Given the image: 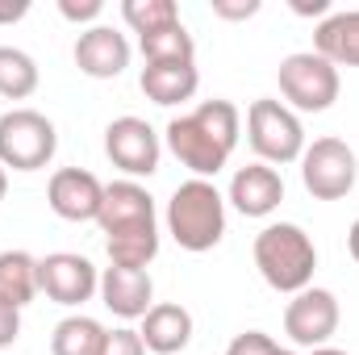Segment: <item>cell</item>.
<instances>
[{
    "mask_svg": "<svg viewBox=\"0 0 359 355\" xmlns=\"http://www.w3.org/2000/svg\"><path fill=\"white\" fill-rule=\"evenodd\" d=\"M104 247H109V264L117 267H147L159 255V217H155V201L138 180H113L104 184V201H100V217H96Z\"/></svg>",
    "mask_w": 359,
    "mask_h": 355,
    "instance_id": "1",
    "label": "cell"
},
{
    "mask_svg": "<svg viewBox=\"0 0 359 355\" xmlns=\"http://www.w3.org/2000/svg\"><path fill=\"white\" fill-rule=\"evenodd\" d=\"M243 134V117L230 100H205L192 113L168 121V151L192 172L196 180L217 176Z\"/></svg>",
    "mask_w": 359,
    "mask_h": 355,
    "instance_id": "2",
    "label": "cell"
},
{
    "mask_svg": "<svg viewBox=\"0 0 359 355\" xmlns=\"http://www.w3.org/2000/svg\"><path fill=\"white\" fill-rule=\"evenodd\" d=\"M255 267L276 293H301L313 284L318 247L297 222H271L255 234Z\"/></svg>",
    "mask_w": 359,
    "mask_h": 355,
    "instance_id": "3",
    "label": "cell"
},
{
    "mask_svg": "<svg viewBox=\"0 0 359 355\" xmlns=\"http://www.w3.org/2000/svg\"><path fill=\"white\" fill-rule=\"evenodd\" d=\"M168 234L184 251H213L226 234V196L209 180H184L168 201Z\"/></svg>",
    "mask_w": 359,
    "mask_h": 355,
    "instance_id": "4",
    "label": "cell"
},
{
    "mask_svg": "<svg viewBox=\"0 0 359 355\" xmlns=\"http://www.w3.org/2000/svg\"><path fill=\"white\" fill-rule=\"evenodd\" d=\"M247 142L251 151L259 155V163H301L305 155V126L301 117L284 105V100H271V96H259L251 100L247 109Z\"/></svg>",
    "mask_w": 359,
    "mask_h": 355,
    "instance_id": "5",
    "label": "cell"
},
{
    "mask_svg": "<svg viewBox=\"0 0 359 355\" xmlns=\"http://www.w3.org/2000/svg\"><path fill=\"white\" fill-rule=\"evenodd\" d=\"M59 151L55 121L38 109H8L0 117V168L8 172H42Z\"/></svg>",
    "mask_w": 359,
    "mask_h": 355,
    "instance_id": "6",
    "label": "cell"
},
{
    "mask_svg": "<svg viewBox=\"0 0 359 355\" xmlns=\"http://www.w3.org/2000/svg\"><path fill=\"white\" fill-rule=\"evenodd\" d=\"M276 76H280L284 100L301 113H326L339 100V67L313 51H297V55L280 59Z\"/></svg>",
    "mask_w": 359,
    "mask_h": 355,
    "instance_id": "7",
    "label": "cell"
},
{
    "mask_svg": "<svg viewBox=\"0 0 359 355\" xmlns=\"http://www.w3.org/2000/svg\"><path fill=\"white\" fill-rule=\"evenodd\" d=\"M359 176L355 151L343 138H313L301 155V184L313 201H343Z\"/></svg>",
    "mask_w": 359,
    "mask_h": 355,
    "instance_id": "8",
    "label": "cell"
},
{
    "mask_svg": "<svg viewBox=\"0 0 359 355\" xmlns=\"http://www.w3.org/2000/svg\"><path fill=\"white\" fill-rule=\"evenodd\" d=\"M104 155L126 176H155L163 142L151 130V121H142V117H113L104 126Z\"/></svg>",
    "mask_w": 359,
    "mask_h": 355,
    "instance_id": "9",
    "label": "cell"
},
{
    "mask_svg": "<svg viewBox=\"0 0 359 355\" xmlns=\"http://www.w3.org/2000/svg\"><path fill=\"white\" fill-rule=\"evenodd\" d=\"M339 330V297L330 288H301L284 309V335L297 347H326Z\"/></svg>",
    "mask_w": 359,
    "mask_h": 355,
    "instance_id": "10",
    "label": "cell"
},
{
    "mask_svg": "<svg viewBox=\"0 0 359 355\" xmlns=\"http://www.w3.org/2000/svg\"><path fill=\"white\" fill-rule=\"evenodd\" d=\"M38 293H46L55 305L76 309V305H84L100 293V272L84 255L55 251V255L38 260Z\"/></svg>",
    "mask_w": 359,
    "mask_h": 355,
    "instance_id": "11",
    "label": "cell"
},
{
    "mask_svg": "<svg viewBox=\"0 0 359 355\" xmlns=\"http://www.w3.org/2000/svg\"><path fill=\"white\" fill-rule=\"evenodd\" d=\"M104 201V184L84 168H59L46 184V205L63 222H96Z\"/></svg>",
    "mask_w": 359,
    "mask_h": 355,
    "instance_id": "12",
    "label": "cell"
},
{
    "mask_svg": "<svg viewBox=\"0 0 359 355\" xmlns=\"http://www.w3.org/2000/svg\"><path fill=\"white\" fill-rule=\"evenodd\" d=\"M100 305L109 314H117L121 322L147 318V309L155 305V284L147 267H117L109 264L100 272Z\"/></svg>",
    "mask_w": 359,
    "mask_h": 355,
    "instance_id": "13",
    "label": "cell"
},
{
    "mask_svg": "<svg viewBox=\"0 0 359 355\" xmlns=\"http://www.w3.org/2000/svg\"><path fill=\"white\" fill-rule=\"evenodd\" d=\"M76 67L92 80H117L130 67V42L113 25H92L76 38Z\"/></svg>",
    "mask_w": 359,
    "mask_h": 355,
    "instance_id": "14",
    "label": "cell"
},
{
    "mask_svg": "<svg viewBox=\"0 0 359 355\" xmlns=\"http://www.w3.org/2000/svg\"><path fill=\"white\" fill-rule=\"evenodd\" d=\"M284 201V180L268 163H247L230 180V205L243 217H271Z\"/></svg>",
    "mask_w": 359,
    "mask_h": 355,
    "instance_id": "15",
    "label": "cell"
},
{
    "mask_svg": "<svg viewBox=\"0 0 359 355\" xmlns=\"http://www.w3.org/2000/svg\"><path fill=\"white\" fill-rule=\"evenodd\" d=\"M138 335H142L147 351L176 355V351H184V347L192 343V314H188L184 305H176V301H159V305L147 309Z\"/></svg>",
    "mask_w": 359,
    "mask_h": 355,
    "instance_id": "16",
    "label": "cell"
},
{
    "mask_svg": "<svg viewBox=\"0 0 359 355\" xmlns=\"http://www.w3.org/2000/svg\"><path fill=\"white\" fill-rule=\"evenodd\" d=\"M138 84L147 92V100L172 109V105H184V100L196 96L201 72H196V63H147L142 76H138Z\"/></svg>",
    "mask_w": 359,
    "mask_h": 355,
    "instance_id": "17",
    "label": "cell"
},
{
    "mask_svg": "<svg viewBox=\"0 0 359 355\" xmlns=\"http://www.w3.org/2000/svg\"><path fill=\"white\" fill-rule=\"evenodd\" d=\"M313 55H322L334 67H359V8L330 13L313 29Z\"/></svg>",
    "mask_w": 359,
    "mask_h": 355,
    "instance_id": "18",
    "label": "cell"
},
{
    "mask_svg": "<svg viewBox=\"0 0 359 355\" xmlns=\"http://www.w3.org/2000/svg\"><path fill=\"white\" fill-rule=\"evenodd\" d=\"M38 297V260L29 251H0V301L25 309Z\"/></svg>",
    "mask_w": 359,
    "mask_h": 355,
    "instance_id": "19",
    "label": "cell"
},
{
    "mask_svg": "<svg viewBox=\"0 0 359 355\" xmlns=\"http://www.w3.org/2000/svg\"><path fill=\"white\" fill-rule=\"evenodd\" d=\"M104 326L88 318V314H72V318H63L59 326H55V335H50V355H100L104 347Z\"/></svg>",
    "mask_w": 359,
    "mask_h": 355,
    "instance_id": "20",
    "label": "cell"
},
{
    "mask_svg": "<svg viewBox=\"0 0 359 355\" xmlns=\"http://www.w3.org/2000/svg\"><path fill=\"white\" fill-rule=\"evenodd\" d=\"M38 63L21 46H0V96L4 100H25L38 92Z\"/></svg>",
    "mask_w": 359,
    "mask_h": 355,
    "instance_id": "21",
    "label": "cell"
},
{
    "mask_svg": "<svg viewBox=\"0 0 359 355\" xmlns=\"http://www.w3.org/2000/svg\"><path fill=\"white\" fill-rule=\"evenodd\" d=\"M121 21L138 38H151L159 29L180 25V8H176V0H121Z\"/></svg>",
    "mask_w": 359,
    "mask_h": 355,
    "instance_id": "22",
    "label": "cell"
},
{
    "mask_svg": "<svg viewBox=\"0 0 359 355\" xmlns=\"http://www.w3.org/2000/svg\"><path fill=\"white\" fill-rule=\"evenodd\" d=\"M138 46H142L147 63H196V42L184 29V21L172 25V29L151 34V38H138Z\"/></svg>",
    "mask_w": 359,
    "mask_h": 355,
    "instance_id": "23",
    "label": "cell"
},
{
    "mask_svg": "<svg viewBox=\"0 0 359 355\" xmlns=\"http://www.w3.org/2000/svg\"><path fill=\"white\" fill-rule=\"evenodd\" d=\"M276 351H280V343L271 335H264V330H243L226 347V355H276Z\"/></svg>",
    "mask_w": 359,
    "mask_h": 355,
    "instance_id": "24",
    "label": "cell"
},
{
    "mask_svg": "<svg viewBox=\"0 0 359 355\" xmlns=\"http://www.w3.org/2000/svg\"><path fill=\"white\" fill-rule=\"evenodd\" d=\"M100 355H147V343H142V335H138V330L117 326V330H109V335H104Z\"/></svg>",
    "mask_w": 359,
    "mask_h": 355,
    "instance_id": "25",
    "label": "cell"
},
{
    "mask_svg": "<svg viewBox=\"0 0 359 355\" xmlns=\"http://www.w3.org/2000/svg\"><path fill=\"white\" fill-rule=\"evenodd\" d=\"M59 13H63L67 21L84 25V21H96V17L104 13V0H59Z\"/></svg>",
    "mask_w": 359,
    "mask_h": 355,
    "instance_id": "26",
    "label": "cell"
},
{
    "mask_svg": "<svg viewBox=\"0 0 359 355\" xmlns=\"http://www.w3.org/2000/svg\"><path fill=\"white\" fill-rule=\"evenodd\" d=\"M259 13V0H213V17L222 21H247Z\"/></svg>",
    "mask_w": 359,
    "mask_h": 355,
    "instance_id": "27",
    "label": "cell"
},
{
    "mask_svg": "<svg viewBox=\"0 0 359 355\" xmlns=\"http://www.w3.org/2000/svg\"><path fill=\"white\" fill-rule=\"evenodd\" d=\"M17 335H21V309H13V305H4V301H0V351H4V347H13V343H17Z\"/></svg>",
    "mask_w": 359,
    "mask_h": 355,
    "instance_id": "28",
    "label": "cell"
},
{
    "mask_svg": "<svg viewBox=\"0 0 359 355\" xmlns=\"http://www.w3.org/2000/svg\"><path fill=\"white\" fill-rule=\"evenodd\" d=\"M292 13H301V17H326V13H330V0H313V4L297 0V4H292Z\"/></svg>",
    "mask_w": 359,
    "mask_h": 355,
    "instance_id": "29",
    "label": "cell"
},
{
    "mask_svg": "<svg viewBox=\"0 0 359 355\" xmlns=\"http://www.w3.org/2000/svg\"><path fill=\"white\" fill-rule=\"evenodd\" d=\"M29 13V4L21 0V4H0V25H13V21H21Z\"/></svg>",
    "mask_w": 359,
    "mask_h": 355,
    "instance_id": "30",
    "label": "cell"
},
{
    "mask_svg": "<svg viewBox=\"0 0 359 355\" xmlns=\"http://www.w3.org/2000/svg\"><path fill=\"white\" fill-rule=\"evenodd\" d=\"M347 247H351V260L359 264V217H355V226L347 230Z\"/></svg>",
    "mask_w": 359,
    "mask_h": 355,
    "instance_id": "31",
    "label": "cell"
},
{
    "mask_svg": "<svg viewBox=\"0 0 359 355\" xmlns=\"http://www.w3.org/2000/svg\"><path fill=\"white\" fill-rule=\"evenodd\" d=\"M309 355H347V351H339V347H330V343H326V347H313Z\"/></svg>",
    "mask_w": 359,
    "mask_h": 355,
    "instance_id": "32",
    "label": "cell"
},
{
    "mask_svg": "<svg viewBox=\"0 0 359 355\" xmlns=\"http://www.w3.org/2000/svg\"><path fill=\"white\" fill-rule=\"evenodd\" d=\"M4 192H8V172L0 168V201H4Z\"/></svg>",
    "mask_w": 359,
    "mask_h": 355,
    "instance_id": "33",
    "label": "cell"
},
{
    "mask_svg": "<svg viewBox=\"0 0 359 355\" xmlns=\"http://www.w3.org/2000/svg\"><path fill=\"white\" fill-rule=\"evenodd\" d=\"M276 355H297V351H284V347H280V351H276Z\"/></svg>",
    "mask_w": 359,
    "mask_h": 355,
    "instance_id": "34",
    "label": "cell"
}]
</instances>
